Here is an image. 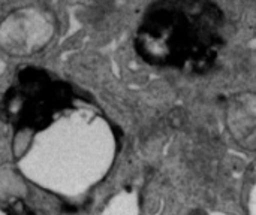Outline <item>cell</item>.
<instances>
[{
    "mask_svg": "<svg viewBox=\"0 0 256 215\" xmlns=\"http://www.w3.org/2000/svg\"><path fill=\"white\" fill-rule=\"evenodd\" d=\"M225 16L212 0H154L134 37L148 64L188 73H207L225 45Z\"/></svg>",
    "mask_w": 256,
    "mask_h": 215,
    "instance_id": "6da1fadb",
    "label": "cell"
},
{
    "mask_svg": "<svg viewBox=\"0 0 256 215\" xmlns=\"http://www.w3.org/2000/svg\"><path fill=\"white\" fill-rule=\"evenodd\" d=\"M72 97L66 82L40 67L24 66L3 96V117L15 130L39 132L52 123L57 112L70 106Z\"/></svg>",
    "mask_w": 256,
    "mask_h": 215,
    "instance_id": "7a4b0ae2",
    "label": "cell"
},
{
    "mask_svg": "<svg viewBox=\"0 0 256 215\" xmlns=\"http://www.w3.org/2000/svg\"><path fill=\"white\" fill-rule=\"evenodd\" d=\"M54 15L36 6L15 9L0 25V46L9 55L26 57L42 51L56 34Z\"/></svg>",
    "mask_w": 256,
    "mask_h": 215,
    "instance_id": "3957f363",
    "label": "cell"
},
{
    "mask_svg": "<svg viewBox=\"0 0 256 215\" xmlns=\"http://www.w3.org/2000/svg\"><path fill=\"white\" fill-rule=\"evenodd\" d=\"M225 126L232 141L246 151H256V93L232 94L225 105Z\"/></svg>",
    "mask_w": 256,
    "mask_h": 215,
    "instance_id": "277c9868",
    "label": "cell"
},
{
    "mask_svg": "<svg viewBox=\"0 0 256 215\" xmlns=\"http://www.w3.org/2000/svg\"><path fill=\"white\" fill-rule=\"evenodd\" d=\"M2 215H36L20 199H10L3 204Z\"/></svg>",
    "mask_w": 256,
    "mask_h": 215,
    "instance_id": "5b68a950",
    "label": "cell"
}]
</instances>
